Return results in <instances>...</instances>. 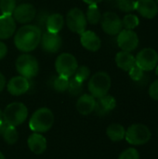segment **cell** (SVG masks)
I'll return each instance as SVG.
<instances>
[{"mask_svg": "<svg viewBox=\"0 0 158 159\" xmlns=\"http://www.w3.org/2000/svg\"><path fill=\"white\" fill-rule=\"evenodd\" d=\"M42 31L35 24H25L15 34V47L21 52L28 53L34 50L40 44Z\"/></svg>", "mask_w": 158, "mask_h": 159, "instance_id": "cell-1", "label": "cell"}, {"mask_svg": "<svg viewBox=\"0 0 158 159\" xmlns=\"http://www.w3.org/2000/svg\"><path fill=\"white\" fill-rule=\"evenodd\" d=\"M54 123V115L48 108L43 107L36 110L29 121L30 129L36 133H44L48 131Z\"/></svg>", "mask_w": 158, "mask_h": 159, "instance_id": "cell-2", "label": "cell"}, {"mask_svg": "<svg viewBox=\"0 0 158 159\" xmlns=\"http://www.w3.org/2000/svg\"><path fill=\"white\" fill-rule=\"evenodd\" d=\"M111 84V77L106 72H98L90 77L88 88L90 95H92L95 99H100L108 94Z\"/></svg>", "mask_w": 158, "mask_h": 159, "instance_id": "cell-3", "label": "cell"}, {"mask_svg": "<svg viewBox=\"0 0 158 159\" xmlns=\"http://www.w3.org/2000/svg\"><path fill=\"white\" fill-rule=\"evenodd\" d=\"M28 116V109L21 102H12L3 111V119L8 125L17 127L21 125Z\"/></svg>", "mask_w": 158, "mask_h": 159, "instance_id": "cell-4", "label": "cell"}, {"mask_svg": "<svg viewBox=\"0 0 158 159\" xmlns=\"http://www.w3.org/2000/svg\"><path fill=\"white\" fill-rule=\"evenodd\" d=\"M151 137L150 129L141 123H136L129 127L125 135L126 141L131 145H143L151 140Z\"/></svg>", "mask_w": 158, "mask_h": 159, "instance_id": "cell-5", "label": "cell"}, {"mask_svg": "<svg viewBox=\"0 0 158 159\" xmlns=\"http://www.w3.org/2000/svg\"><path fill=\"white\" fill-rule=\"evenodd\" d=\"M16 70L20 75L30 79L34 77L39 71V64L35 57L29 53H22L16 60Z\"/></svg>", "mask_w": 158, "mask_h": 159, "instance_id": "cell-6", "label": "cell"}, {"mask_svg": "<svg viewBox=\"0 0 158 159\" xmlns=\"http://www.w3.org/2000/svg\"><path fill=\"white\" fill-rule=\"evenodd\" d=\"M78 67L76 58L71 53H61L55 61V69L59 75L70 78Z\"/></svg>", "mask_w": 158, "mask_h": 159, "instance_id": "cell-7", "label": "cell"}, {"mask_svg": "<svg viewBox=\"0 0 158 159\" xmlns=\"http://www.w3.org/2000/svg\"><path fill=\"white\" fill-rule=\"evenodd\" d=\"M66 24L71 32L81 34L86 31L88 25L86 14L79 7L71 8L66 15Z\"/></svg>", "mask_w": 158, "mask_h": 159, "instance_id": "cell-8", "label": "cell"}, {"mask_svg": "<svg viewBox=\"0 0 158 159\" xmlns=\"http://www.w3.org/2000/svg\"><path fill=\"white\" fill-rule=\"evenodd\" d=\"M135 62L143 72L152 71L158 64L157 51L152 48H145L136 55Z\"/></svg>", "mask_w": 158, "mask_h": 159, "instance_id": "cell-9", "label": "cell"}, {"mask_svg": "<svg viewBox=\"0 0 158 159\" xmlns=\"http://www.w3.org/2000/svg\"><path fill=\"white\" fill-rule=\"evenodd\" d=\"M101 24L103 32L109 35H117L123 29L122 20L112 11H107L102 15Z\"/></svg>", "mask_w": 158, "mask_h": 159, "instance_id": "cell-10", "label": "cell"}, {"mask_svg": "<svg viewBox=\"0 0 158 159\" xmlns=\"http://www.w3.org/2000/svg\"><path fill=\"white\" fill-rule=\"evenodd\" d=\"M117 45L118 47L128 52H131L137 48L139 46V36L137 33L133 30L122 29L117 34Z\"/></svg>", "mask_w": 158, "mask_h": 159, "instance_id": "cell-11", "label": "cell"}, {"mask_svg": "<svg viewBox=\"0 0 158 159\" xmlns=\"http://www.w3.org/2000/svg\"><path fill=\"white\" fill-rule=\"evenodd\" d=\"M36 16V8L30 3H23L16 7L12 17L15 21L22 24H27L34 20Z\"/></svg>", "mask_w": 158, "mask_h": 159, "instance_id": "cell-12", "label": "cell"}, {"mask_svg": "<svg viewBox=\"0 0 158 159\" xmlns=\"http://www.w3.org/2000/svg\"><path fill=\"white\" fill-rule=\"evenodd\" d=\"M41 47L44 51L48 53H56L61 47V36L59 34L49 33L47 31L42 33L41 36Z\"/></svg>", "mask_w": 158, "mask_h": 159, "instance_id": "cell-13", "label": "cell"}, {"mask_svg": "<svg viewBox=\"0 0 158 159\" xmlns=\"http://www.w3.org/2000/svg\"><path fill=\"white\" fill-rule=\"evenodd\" d=\"M135 10L145 19H154L158 14V4L156 0H136Z\"/></svg>", "mask_w": 158, "mask_h": 159, "instance_id": "cell-14", "label": "cell"}, {"mask_svg": "<svg viewBox=\"0 0 158 159\" xmlns=\"http://www.w3.org/2000/svg\"><path fill=\"white\" fill-rule=\"evenodd\" d=\"M29 88H30V83L28 79L21 75H17L12 77L8 81L7 86V91L13 96H20L26 93L29 90Z\"/></svg>", "mask_w": 158, "mask_h": 159, "instance_id": "cell-15", "label": "cell"}, {"mask_svg": "<svg viewBox=\"0 0 158 159\" xmlns=\"http://www.w3.org/2000/svg\"><path fill=\"white\" fill-rule=\"evenodd\" d=\"M80 42L86 49L92 52L98 51L102 46V40L99 35L89 30H86L80 34Z\"/></svg>", "mask_w": 158, "mask_h": 159, "instance_id": "cell-16", "label": "cell"}, {"mask_svg": "<svg viewBox=\"0 0 158 159\" xmlns=\"http://www.w3.org/2000/svg\"><path fill=\"white\" fill-rule=\"evenodd\" d=\"M16 31V21L12 15L0 16V40L11 37Z\"/></svg>", "mask_w": 158, "mask_h": 159, "instance_id": "cell-17", "label": "cell"}, {"mask_svg": "<svg viewBox=\"0 0 158 159\" xmlns=\"http://www.w3.org/2000/svg\"><path fill=\"white\" fill-rule=\"evenodd\" d=\"M29 149L35 155L43 154L47 149V140L40 133H33L27 140Z\"/></svg>", "mask_w": 158, "mask_h": 159, "instance_id": "cell-18", "label": "cell"}, {"mask_svg": "<svg viewBox=\"0 0 158 159\" xmlns=\"http://www.w3.org/2000/svg\"><path fill=\"white\" fill-rule=\"evenodd\" d=\"M96 106V100L90 94H83L76 102V109L79 114L88 116L91 114Z\"/></svg>", "mask_w": 158, "mask_h": 159, "instance_id": "cell-19", "label": "cell"}, {"mask_svg": "<svg viewBox=\"0 0 158 159\" xmlns=\"http://www.w3.org/2000/svg\"><path fill=\"white\" fill-rule=\"evenodd\" d=\"M115 106H116L115 99L113 96L106 94L105 96L100 98L98 102L96 101V106L94 111L99 116H105L106 114L114 110Z\"/></svg>", "mask_w": 158, "mask_h": 159, "instance_id": "cell-20", "label": "cell"}, {"mask_svg": "<svg viewBox=\"0 0 158 159\" xmlns=\"http://www.w3.org/2000/svg\"><path fill=\"white\" fill-rule=\"evenodd\" d=\"M115 63L121 70L129 72L136 64L135 57L130 52L121 50L115 56Z\"/></svg>", "mask_w": 158, "mask_h": 159, "instance_id": "cell-21", "label": "cell"}, {"mask_svg": "<svg viewBox=\"0 0 158 159\" xmlns=\"http://www.w3.org/2000/svg\"><path fill=\"white\" fill-rule=\"evenodd\" d=\"M64 24V18L60 13L49 14L47 20L46 31L49 33L59 34V32L62 29Z\"/></svg>", "mask_w": 158, "mask_h": 159, "instance_id": "cell-22", "label": "cell"}, {"mask_svg": "<svg viewBox=\"0 0 158 159\" xmlns=\"http://www.w3.org/2000/svg\"><path fill=\"white\" fill-rule=\"evenodd\" d=\"M106 134H107L108 138L111 141H113V142H120L123 139H125L126 129L121 124L113 123L107 128Z\"/></svg>", "mask_w": 158, "mask_h": 159, "instance_id": "cell-23", "label": "cell"}, {"mask_svg": "<svg viewBox=\"0 0 158 159\" xmlns=\"http://www.w3.org/2000/svg\"><path fill=\"white\" fill-rule=\"evenodd\" d=\"M86 18H87L88 22L93 25L101 21L102 13L98 7V5H88V10L86 13Z\"/></svg>", "mask_w": 158, "mask_h": 159, "instance_id": "cell-24", "label": "cell"}, {"mask_svg": "<svg viewBox=\"0 0 158 159\" xmlns=\"http://www.w3.org/2000/svg\"><path fill=\"white\" fill-rule=\"evenodd\" d=\"M122 24L125 29L128 30H134L137 28L140 24V20L139 17L135 14L132 13H128L127 15L124 16L122 19Z\"/></svg>", "mask_w": 158, "mask_h": 159, "instance_id": "cell-25", "label": "cell"}, {"mask_svg": "<svg viewBox=\"0 0 158 159\" xmlns=\"http://www.w3.org/2000/svg\"><path fill=\"white\" fill-rule=\"evenodd\" d=\"M2 136H3L5 142L9 145L16 143L19 139V133L16 130V128L12 127V126H8Z\"/></svg>", "mask_w": 158, "mask_h": 159, "instance_id": "cell-26", "label": "cell"}, {"mask_svg": "<svg viewBox=\"0 0 158 159\" xmlns=\"http://www.w3.org/2000/svg\"><path fill=\"white\" fill-rule=\"evenodd\" d=\"M69 78L61 75L55 77L53 81V89L58 92H64L68 89L69 87Z\"/></svg>", "mask_w": 158, "mask_h": 159, "instance_id": "cell-27", "label": "cell"}, {"mask_svg": "<svg viewBox=\"0 0 158 159\" xmlns=\"http://www.w3.org/2000/svg\"><path fill=\"white\" fill-rule=\"evenodd\" d=\"M16 7V0H0V10L3 15H12Z\"/></svg>", "mask_w": 158, "mask_h": 159, "instance_id": "cell-28", "label": "cell"}, {"mask_svg": "<svg viewBox=\"0 0 158 159\" xmlns=\"http://www.w3.org/2000/svg\"><path fill=\"white\" fill-rule=\"evenodd\" d=\"M90 75V70L88 66L86 65H82V66H78L75 73H74V78L80 82H84L86 81Z\"/></svg>", "mask_w": 158, "mask_h": 159, "instance_id": "cell-29", "label": "cell"}, {"mask_svg": "<svg viewBox=\"0 0 158 159\" xmlns=\"http://www.w3.org/2000/svg\"><path fill=\"white\" fill-rule=\"evenodd\" d=\"M82 89H83V83L82 82L76 80L74 77H73L72 79L69 80V87H68V89L67 90L72 95L76 96V95L80 94L81 91H82Z\"/></svg>", "mask_w": 158, "mask_h": 159, "instance_id": "cell-30", "label": "cell"}, {"mask_svg": "<svg viewBox=\"0 0 158 159\" xmlns=\"http://www.w3.org/2000/svg\"><path fill=\"white\" fill-rule=\"evenodd\" d=\"M135 5L136 0H119L117 1V7L118 8L127 13H130L131 11L135 10Z\"/></svg>", "mask_w": 158, "mask_h": 159, "instance_id": "cell-31", "label": "cell"}, {"mask_svg": "<svg viewBox=\"0 0 158 159\" xmlns=\"http://www.w3.org/2000/svg\"><path fill=\"white\" fill-rule=\"evenodd\" d=\"M118 159H140V154L135 148H128L120 154Z\"/></svg>", "mask_w": 158, "mask_h": 159, "instance_id": "cell-32", "label": "cell"}, {"mask_svg": "<svg viewBox=\"0 0 158 159\" xmlns=\"http://www.w3.org/2000/svg\"><path fill=\"white\" fill-rule=\"evenodd\" d=\"M48 14L45 11H41L38 14H36L35 18L36 19V26L41 29V31L45 30L46 32V24H47V20Z\"/></svg>", "mask_w": 158, "mask_h": 159, "instance_id": "cell-33", "label": "cell"}, {"mask_svg": "<svg viewBox=\"0 0 158 159\" xmlns=\"http://www.w3.org/2000/svg\"><path fill=\"white\" fill-rule=\"evenodd\" d=\"M143 73L144 72L136 64L129 71V75L130 78L134 81H140L143 77Z\"/></svg>", "mask_w": 158, "mask_h": 159, "instance_id": "cell-34", "label": "cell"}, {"mask_svg": "<svg viewBox=\"0 0 158 159\" xmlns=\"http://www.w3.org/2000/svg\"><path fill=\"white\" fill-rule=\"evenodd\" d=\"M148 93L151 99L155 101H158V78L150 85Z\"/></svg>", "mask_w": 158, "mask_h": 159, "instance_id": "cell-35", "label": "cell"}, {"mask_svg": "<svg viewBox=\"0 0 158 159\" xmlns=\"http://www.w3.org/2000/svg\"><path fill=\"white\" fill-rule=\"evenodd\" d=\"M7 53V45L5 43H3L2 41H0V61L6 57Z\"/></svg>", "mask_w": 158, "mask_h": 159, "instance_id": "cell-36", "label": "cell"}, {"mask_svg": "<svg viewBox=\"0 0 158 159\" xmlns=\"http://www.w3.org/2000/svg\"><path fill=\"white\" fill-rule=\"evenodd\" d=\"M8 126H10V125H8V124H7V122H5L4 119H3V121L0 123V135H1V136L4 134V132L6 131V129H7Z\"/></svg>", "mask_w": 158, "mask_h": 159, "instance_id": "cell-37", "label": "cell"}, {"mask_svg": "<svg viewBox=\"0 0 158 159\" xmlns=\"http://www.w3.org/2000/svg\"><path fill=\"white\" fill-rule=\"evenodd\" d=\"M5 86H6V78L4 75L0 72V92L4 89Z\"/></svg>", "mask_w": 158, "mask_h": 159, "instance_id": "cell-38", "label": "cell"}, {"mask_svg": "<svg viewBox=\"0 0 158 159\" xmlns=\"http://www.w3.org/2000/svg\"><path fill=\"white\" fill-rule=\"evenodd\" d=\"M83 2H85L88 5H98L99 3H101L102 0H82Z\"/></svg>", "mask_w": 158, "mask_h": 159, "instance_id": "cell-39", "label": "cell"}, {"mask_svg": "<svg viewBox=\"0 0 158 159\" xmlns=\"http://www.w3.org/2000/svg\"><path fill=\"white\" fill-rule=\"evenodd\" d=\"M3 121V112L1 111V109H0V123Z\"/></svg>", "mask_w": 158, "mask_h": 159, "instance_id": "cell-40", "label": "cell"}, {"mask_svg": "<svg viewBox=\"0 0 158 159\" xmlns=\"http://www.w3.org/2000/svg\"><path fill=\"white\" fill-rule=\"evenodd\" d=\"M155 69H156V75L158 76V64L156 65V67Z\"/></svg>", "mask_w": 158, "mask_h": 159, "instance_id": "cell-41", "label": "cell"}, {"mask_svg": "<svg viewBox=\"0 0 158 159\" xmlns=\"http://www.w3.org/2000/svg\"><path fill=\"white\" fill-rule=\"evenodd\" d=\"M0 159H5V157H4V155L0 152Z\"/></svg>", "mask_w": 158, "mask_h": 159, "instance_id": "cell-42", "label": "cell"}, {"mask_svg": "<svg viewBox=\"0 0 158 159\" xmlns=\"http://www.w3.org/2000/svg\"><path fill=\"white\" fill-rule=\"evenodd\" d=\"M156 3H157V4H158V0H156Z\"/></svg>", "mask_w": 158, "mask_h": 159, "instance_id": "cell-43", "label": "cell"}, {"mask_svg": "<svg viewBox=\"0 0 158 159\" xmlns=\"http://www.w3.org/2000/svg\"><path fill=\"white\" fill-rule=\"evenodd\" d=\"M115 1H116V2H117V1H119V0H115Z\"/></svg>", "mask_w": 158, "mask_h": 159, "instance_id": "cell-44", "label": "cell"}, {"mask_svg": "<svg viewBox=\"0 0 158 159\" xmlns=\"http://www.w3.org/2000/svg\"><path fill=\"white\" fill-rule=\"evenodd\" d=\"M157 133H158V130H157Z\"/></svg>", "mask_w": 158, "mask_h": 159, "instance_id": "cell-45", "label": "cell"}]
</instances>
